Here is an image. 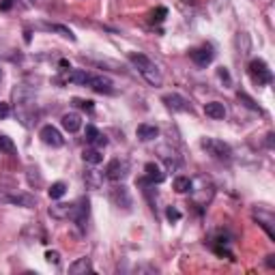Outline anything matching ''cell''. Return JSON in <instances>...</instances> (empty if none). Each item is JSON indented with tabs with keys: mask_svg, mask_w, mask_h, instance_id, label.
<instances>
[{
	"mask_svg": "<svg viewBox=\"0 0 275 275\" xmlns=\"http://www.w3.org/2000/svg\"><path fill=\"white\" fill-rule=\"evenodd\" d=\"M93 265H90V258H78L75 262L69 265V273L71 275H80V273H90Z\"/></svg>",
	"mask_w": 275,
	"mask_h": 275,
	"instance_id": "obj_16",
	"label": "cell"
},
{
	"mask_svg": "<svg viewBox=\"0 0 275 275\" xmlns=\"http://www.w3.org/2000/svg\"><path fill=\"white\" fill-rule=\"evenodd\" d=\"M204 114L209 118H213V121H222L226 116V107H224V104H219V101H209V104L204 106Z\"/></svg>",
	"mask_w": 275,
	"mask_h": 275,
	"instance_id": "obj_14",
	"label": "cell"
},
{
	"mask_svg": "<svg viewBox=\"0 0 275 275\" xmlns=\"http://www.w3.org/2000/svg\"><path fill=\"white\" fill-rule=\"evenodd\" d=\"M45 258L50 262H54V265H58V262H61V254H58V252H47Z\"/></svg>",
	"mask_w": 275,
	"mask_h": 275,
	"instance_id": "obj_25",
	"label": "cell"
},
{
	"mask_svg": "<svg viewBox=\"0 0 275 275\" xmlns=\"http://www.w3.org/2000/svg\"><path fill=\"white\" fill-rule=\"evenodd\" d=\"M267 147L273 148V133H269V136H267Z\"/></svg>",
	"mask_w": 275,
	"mask_h": 275,
	"instance_id": "obj_30",
	"label": "cell"
},
{
	"mask_svg": "<svg viewBox=\"0 0 275 275\" xmlns=\"http://www.w3.org/2000/svg\"><path fill=\"white\" fill-rule=\"evenodd\" d=\"M0 153H7V155H15V153H18L15 142L9 136H4V133H0Z\"/></svg>",
	"mask_w": 275,
	"mask_h": 275,
	"instance_id": "obj_19",
	"label": "cell"
},
{
	"mask_svg": "<svg viewBox=\"0 0 275 275\" xmlns=\"http://www.w3.org/2000/svg\"><path fill=\"white\" fill-rule=\"evenodd\" d=\"M144 172H147V181L153 183V185H155V183L159 185V183H164V179H166L164 170H161L157 164H153V161H148V164L144 166Z\"/></svg>",
	"mask_w": 275,
	"mask_h": 275,
	"instance_id": "obj_12",
	"label": "cell"
},
{
	"mask_svg": "<svg viewBox=\"0 0 275 275\" xmlns=\"http://www.w3.org/2000/svg\"><path fill=\"white\" fill-rule=\"evenodd\" d=\"M174 191L176 193L191 191V179H190V176H176V179H174Z\"/></svg>",
	"mask_w": 275,
	"mask_h": 275,
	"instance_id": "obj_20",
	"label": "cell"
},
{
	"mask_svg": "<svg viewBox=\"0 0 275 275\" xmlns=\"http://www.w3.org/2000/svg\"><path fill=\"white\" fill-rule=\"evenodd\" d=\"M127 58H129V63L138 69V73L142 75L148 84H153V86H161V84H164V75H161L159 67L150 61L148 56H144V54H140V52H129Z\"/></svg>",
	"mask_w": 275,
	"mask_h": 275,
	"instance_id": "obj_2",
	"label": "cell"
},
{
	"mask_svg": "<svg viewBox=\"0 0 275 275\" xmlns=\"http://www.w3.org/2000/svg\"><path fill=\"white\" fill-rule=\"evenodd\" d=\"M73 106L82 107V110H88V112L95 110V101H90V99H78V97H75V99H73Z\"/></svg>",
	"mask_w": 275,
	"mask_h": 275,
	"instance_id": "obj_22",
	"label": "cell"
},
{
	"mask_svg": "<svg viewBox=\"0 0 275 275\" xmlns=\"http://www.w3.org/2000/svg\"><path fill=\"white\" fill-rule=\"evenodd\" d=\"M200 147L207 150V155L219 159V161H230L233 159V148L224 142V140H217V138H202L200 140Z\"/></svg>",
	"mask_w": 275,
	"mask_h": 275,
	"instance_id": "obj_3",
	"label": "cell"
},
{
	"mask_svg": "<svg viewBox=\"0 0 275 275\" xmlns=\"http://www.w3.org/2000/svg\"><path fill=\"white\" fill-rule=\"evenodd\" d=\"M9 114H11V107H9V104L0 101V118H7Z\"/></svg>",
	"mask_w": 275,
	"mask_h": 275,
	"instance_id": "obj_26",
	"label": "cell"
},
{
	"mask_svg": "<svg viewBox=\"0 0 275 275\" xmlns=\"http://www.w3.org/2000/svg\"><path fill=\"white\" fill-rule=\"evenodd\" d=\"M61 125L64 127V131L75 133L82 129V116L75 114V112H67V114H63V118H61Z\"/></svg>",
	"mask_w": 275,
	"mask_h": 275,
	"instance_id": "obj_10",
	"label": "cell"
},
{
	"mask_svg": "<svg viewBox=\"0 0 275 275\" xmlns=\"http://www.w3.org/2000/svg\"><path fill=\"white\" fill-rule=\"evenodd\" d=\"M82 157L86 164H93V166H99L101 161H104V155L99 153V148H84Z\"/></svg>",
	"mask_w": 275,
	"mask_h": 275,
	"instance_id": "obj_17",
	"label": "cell"
},
{
	"mask_svg": "<svg viewBox=\"0 0 275 275\" xmlns=\"http://www.w3.org/2000/svg\"><path fill=\"white\" fill-rule=\"evenodd\" d=\"M166 217H168V222H179V219L183 217L179 209H174V207H168L166 209Z\"/></svg>",
	"mask_w": 275,
	"mask_h": 275,
	"instance_id": "obj_23",
	"label": "cell"
},
{
	"mask_svg": "<svg viewBox=\"0 0 275 275\" xmlns=\"http://www.w3.org/2000/svg\"><path fill=\"white\" fill-rule=\"evenodd\" d=\"M84 136H86V142L95 144L97 148H101V147H106V144H107V138H106L104 133H101V131H99V129H97L95 125H86Z\"/></svg>",
	"mask_w": 275,
	"mask_h": 275,
	"instance_id": "obj_11",
	"label": "cell"
},
{
	"mask_svg": "<svg viewBox=\"0 0 275 275\" xmlns=\"http://www.w3.org/2000/svg\"><path fill=\"white\" fill-rule=\"evenodd\" d=\"M67 82L88 86V88H93L95 93H101V95H114V84H112V80L104 78V75L90 73V71H86V69H73V71H69Z\"/></svg>",
	"mask_w": 275,
	"mask_h": 275,
	"instance_id": "obj_1",
	"label": "cell"
},
{
	"mask_svg": "<svg viewBox=\"0 0 275 275\" xmlns=\"http://www.w3.org/2000/svg\"><path fill=\"white\" fill-rule=\"evenodd\" d=\"M250 75H252V80L258 84V86H267V84H271V80H273V73H271V69H269V64L265 61H260V58H254V61L250 63Z\"/></svg>",
	"mask_w": 275,
	"mask_h": 275,
	"instance_id": "obj_4",
	"label": "cell"
},
{
	"mask_svg": "<svg viewBox=\"0 0 275 275\" xmlns=\"http://www.w3.org/2000/svg\"><path fill=\"white\" fill-rule=\"evenodd\" d=\"M166 13H168V11H166L164 7H159V9H157V13H155V11H153V20L161 21V20H164V15H166Z\"/></svg>",
	"mask_w": 275,
	"mask_h": 275,
	"instance_id": "obj_27",
	"label": "cell"
},
{
	"mask_svg": "<svg viewBox=\"0 0 275 275\" xmlns=\"http://www.w3.org/2000/svg\"><path fill=\"white\" fill-rule=\"evenodd\" d=\"M161 101H164L166 107H168V110H172V112H190V110H191L190 101H187L183 95H176V93L164 95V97H161Z\"/></svg>",
	"mask_w": 275,
	"mask_h": 275,
	"instance_id": "obj_9",
	"label": "cell"
},
{
	"mask_svg": "<svg viewBox=\"0 0 275 275\" xmlns=\"http://www.w3.org/2000/svg\"><path fill=\"white\" fill-rule=\"evenodd\" d=\"M267 267H275V256H267Z\"/></svg>",
	"mask_w": 275,
	"mask_h": 275,
	"instance_id": "obj_29",
	"label": "cell"
},
{
	"mask_svg": "<svg viewBox=\"0 0 275 275\" xmlns=\"http://www.w3.org/2000/svg\"><path fill=\"white\" fill-rule=\"evenodd\" d=\"M136 136H138V140H142V142H150V140H155L159 136V129L155 125L142 123V125H138V129H136Z\"/></svg>",
	"mask_w": 275,
	"mask_h": 275,
	"instance_id": "obj_13",
	"label": "cell"
},
{
	"mask_svg": "<svg viewBox=\"0 0 275 275\" xmlns=\"http://www.w3.org/2000/svg\"><path fill=\"white\" fill-rule=\"evenodd\" d=\"M190 58L193 63L198 64V67H207V64L213 63L215 58V52L211 45H202V47H193V50L190 52Z\"/></svg>",
	"mask_w": 275,
	"mask_h": 275,
	"instance_id": "obj_8",
	"label": "cell"
},
{
	"mask_svg": "<svg viewBox=\"0 0 275 275\" xmlns=\"http://www.w3.org/2000/svg\"><path fill=\"white\" fill-rule=\"evenodd\" d=\"M256 219H258V224H260L262 228L267 230V234L275 241V230H273V226H271V224H273V215L269 213V211H258V213H256Z\"/></svg>",
	"mask_w": 275,
	"mask_h": 275,
	"instance_id": "obj_15",
	"label": "cell"
},
{
	"mask_svg": "<svg viewBox=\"0 0 275 275\" xmlns=\"http://www.w3.org/2000/svg\"><path fill=\"white\" fill-rule=\"evenodd\" d=\"M43 28L45 30H52V32H61L63 37H67V39H71V41H75V35L69 28H64V26H61V24H43Z\"/></svg>",
	"mask_w": 275,
	"mask_h": 275,
	"instance_id": "obj_21",
	"label": "cell"
},
{
	"mask_svg": "<svg viewBox=\"0 0 275 275\" xmlns=\"http://www.w3.org/2000/svg\"><path fill=\"white\" fill-rule=\"evenodd\" d=\"M127 172H129V164L127 161H123V159H112L110 164L106 166V179H110V181H123L127 176Z\"/></svg>",
	"mask_w": 275,
	"mask_h": 275,
	"instance_id": "obj_6",
	"label": "cell"
},
{
	"mask_svg": "<svg viewBox=\"0 0 275 275\" xmlns=\"http://www.w3.org/2000/svg\"><path fill=\"white\" fill-rule=\"evenodd\" d=\"M0 204H18L24 209H32L37 207V198L30 193H4L0 191Z\"/></svg>",
	"mask_w": 275,
	"mask_h": 275,
	"instance_id": "obj_5",
	"label": "cell"
},
{
	"mask_svg": "<svg viewBox=\"0 0 275 275\" xmlns=\"http://www.w3.org/2000/svg\"><path fill=\"white\" fill-rule=\"evenodd\" d=\"M0 78H2V69H0Z\"/></svg>",
	"mask_w": 275,
	"mask_h": 275,
	"instance_id": "obj_31",
	"label": "cell"
},
{
	"mask_svg": "<svg viewBox=\"0 0 275 275\" xmlns=\"http://www.w3.org/2000/svg\"><path fill=\"white\" fill-rule=\"evenodd\" d=\"M47 193H50L52 200H61L64 193H67V185H64L63 181H56V183H52V187L47 190Z\"/></svg>",
	"mask_w": 275,
	"mask_h": 275,
	"instance_id": "obj_18",
	"label": "cell"
},
{
	"mask_svg": "<svg viewBox=\"0 0 275 275\" xmlns=\"http://www.w3.org/2000/svg\"><path fill=\"white\" fill-rule=\"evenodd\" d=\"M217 75H219V78H222V80H226V82H230V75H228V71H226L224 67L217 71Z\"/></svg>",
	"mask_w": 275,
	"mask_h": 275,
	"instance_id": "obj_28",
	"label": "cell"
},
{
	"mask_svg": "<svg viewBox=\"0 0 275 275\" xmlns=\"http://www.w3.org/2000/svg\"><path fill=\"white\" fill-rule=\"evenodd\" d=\"M39 138L43 140V142L47 144V147H54V148H61L63 144H64V138H63V133L58 131L54 125H45V127H41V131H39Z\"/></svg>",
	"mask_w": 275,
	"mask_h": 275,
	"instance_id": "obj_7",
	"label": "cell"
},
{
	"mask_svg": "<svg viewBox=\"0 0 275 275\" xmlns=\"http://www.w3.org/2000/svg\"><path fill=\"white\" fill-rule=\"evenodd\" d=\"M239 101H243V106H245V107H250V110H258L256 101L252 99L250 95H245V93H239Z\"/></svg>",
	"mask_w": 275,
	"mask_h": 275,
	"instance_id": "obj_24",
	"label": "cell"
}]
</instances>
